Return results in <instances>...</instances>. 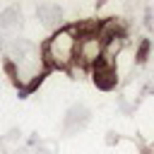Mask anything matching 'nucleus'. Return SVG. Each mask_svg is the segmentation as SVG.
<instances>
[{
    "label": "nucleus",
    "instance_id": "obj_2",
    "mask_svg": "<svg viewBox=\"0 0 154 154\" xmlns=\"http://www.w3.org/2000/svg\"><path fill=\"white\" fill-rule=\"evenodd\" d=\"M89 77L91 82L101 89V91H111L118 84V70H116V60L111 58H99L91 67H89Z\"/></svg>",
    "mask_w": 154,
    "mask_h": 154
},
{
    "label": "nucleus",
    "instance_id": "obj_3",
    "mask_svg": "<svg viewBox=\"0 0 154 154\" xmlns=\"http://www.w3.org/2000/svg\"><path fill=\"white\" fill-rule=\"evenodd\" d=\"M149 53H152V41L149 38H142L140 46H137V51H135V63L137 65H144L149 60Z\"/></svg>",
    "mask_w": 154,
    "mask_h": 154
},
{
    "label": "nucleus",
    "instance_id": "obj_1",
    "mask_svg": "<svg viewBox=\"0 0 154 154\" xmlns=\"http://www.w3.org/2000/svg\"><path fill=\"white\" fill-rule=\"evenodd\" d=\"M77 24H65L58 31H53L41 43V63L43 70H63L70 72L75 67V53H77Z\"/></svg>",
    "mask_w": 154,
    "mask_h": 154
}]
</instances>
